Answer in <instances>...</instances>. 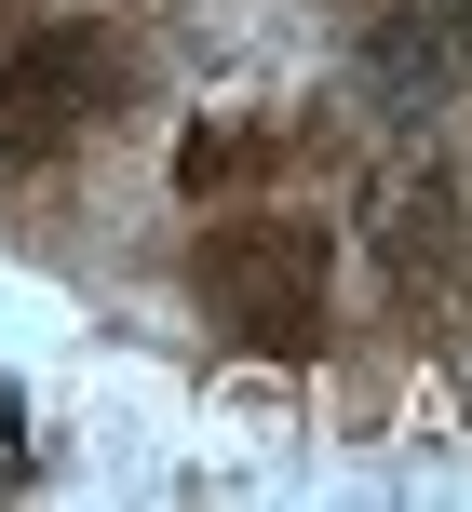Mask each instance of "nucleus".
<instances>
[{
    "label": "nucleus",
    "mask_w": 472,
    "mask_h": 512,
    "mask_svg": "<svg viewBox=\"0 0 472 512\" xmlns=\"http://www.w3.org/2000/svg\"><path fill=\"white\" fill-rule=\"evenodd\" d=\"M189 283H203V310L243 337V351H311L324 337V230L311 216H216L203 256H189Z\"/></svg>",
    "instance_id": "obj_1"
},
{
    "label": "nucleus",
    "mask_w": 472,
    "mask_h": 512,
    "mask_svg": "<svg viewBox=\"0 0 472 512\" xmlns=\"http://www.w3.org/2000/svg\"><path fill=\"white\" fill-rule=\"evenodd\" d=\"M365 95L392 108V122H432V108H446V41H432V14L365 27Z\"/></svg>",
    "instance_id": "obj_4"
},
{
    "label": "nucleus",
    "mask_w": 472,
    "mask_h": 512,
    "mask_svg": "<svg viewBox=\"0 0 472 512\" xmlns=\"http://www.w3.org/2000/svg\"><path fill=\"white\" fill-rule=\"evenodd\" d=\"M446 27H459V54H472V0H446Z\"/></svg>",
    "instance_id": "obj_6"
},
{
    "label": "nucleus",
    "mask_w": 472,
    "mask_h": 512,
    "mask_svg": "<svg viewBox=\"0 0 472 512\" xmlns=\"http://www.w3.org/2000/svg\"><path fill=\"white\" fill-rule=\"evenodd\" d=\"M108 95H122V41H108V27H41V41H14V68H0V162H54Z\"/></svg>",
    "instance_id": "obj_2"
},
{
    "label": "nucleus",
    "mask_w": 472,
    "mask_h": 512,
    "mask_svg": "<svg viewBox=\"0 0 472 512\" xmlns=\"http://www.w3.org/2000/svg\"><path fill=\"white\" fill-rule=\"evenodd\" d=\"M0 472H27V405H14V378H0Z\"/></svg>",
    "instance_id": "obj_5"
},
{
    "label": "nucleus",
    "mask_w": 472,
    "mask_h": 512,
    "mask_svg": "<svg viewBox=\"0 0 472 512\" xmlns=\"http://www.w3.org/2000/svg\"><path fill=\"white\" fill-rule=\"evenodd\" d=\"M378 256H392V283H446L459 270V189L446 176L378 189Z\"/></svg>",
    "instance_id": "obj_3"
}]
</instances>
